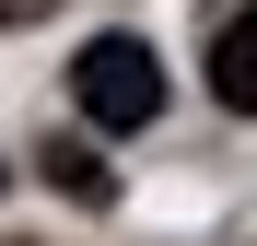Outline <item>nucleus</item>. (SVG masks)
Here are the masks:
<instances>
[{"instance_id":"nucleus-1","label":"nucleus","mask_w":257,"mask_h":246,"mask_svg":"<svg viewBox=\"0 0 257 246\" xmlns=\"http://www.w3.org/2000/svg\"><path fill=\"white\" fill-rule=\"evenodd\" d=\"M70 106L94 117V129H152L164 117V59L141 35H94V47L70 59Z\"/></svg>"},{"instance_id":"nucleus-2","label":"nucleus","mask_w":257,"mask_h":246,"mask_svg":"<svg viewBox=\"0 0 257 246\" xmlns=\"http://www.w3.org/2000/svg\"><path fill=\"white\" fill-rule=\"evenodd\" d=\"M210 94H222L234 117H257V0H245L222 35H210Z\"/></svg>"},{"instance_id":"nucleus-3","label":"nucleus","mask_w":257,"mask_h":246,"mask_svg":"<svg viewBox=\"0 0 257 246\" xmlns=\"http://www.w3.org/2000/svg\"><path fill=\"white\" fill-rule=\"evenodd\" d=\"M47 188H70L82 211H105V199H117V176H105V164L82 152V141H47Z\"/></svg>"},{"instance_id":"nucleus-4","label":"nucleus","mask_w":257,"mask_h":246,"mask_svg":"<svg viewBox=\"0 0 257 246\" xmlns=\"http://www.w3.org/2000/svg\"><path fill=\"white\" fill-rule=\"evenodd\" d=\"M35 12H59V0H0V35H12V24H35Z\"/></svg>"}]
</instances>
